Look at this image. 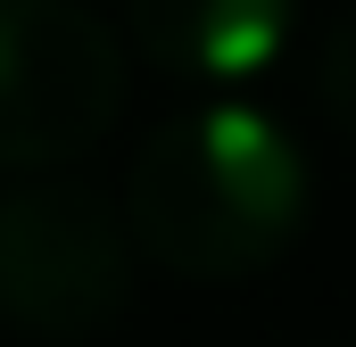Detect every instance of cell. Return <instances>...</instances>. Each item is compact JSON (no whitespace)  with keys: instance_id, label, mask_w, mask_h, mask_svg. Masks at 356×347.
<instances>
[{"instance_id":"obj_1","label":"cell","mask_w":356,"mask_h":347,"mask_svg":"<svg viewBox=\"0 0 356 347\" xmlns=\"http://www.w3.org/2000/svg\"><path fill=\"white\" fill-rule=\"evenodd\" d=\"M141 257L191 281L266 273L307 223V158L298 141L249 99H207L158 124L133 158L124 190Z\"/></svg>"},{"instance_id":"obj_2","label":"cell","mask_w":356,"mask_h":347,"mask_svg":"<svg viewBox=\"0 0 356 347\" xmlns=\"http://www.w3.org/2000/svg\"><path fill=\"white\" fill-rule=\"evenodd\" d=\"M133 215L83 174L33 166L0 190V323L25 339H99L133 306Z\"/></svg>"},{"instance_id":"obj_3","label":"cell","mask_w":356,"mask_h":347,"mask_svg":"<svg viewBox=\"0 0 356 347\" xmlns=\"http://www.w3.org/2000/svg\"><path fill=\"white\" fill-rule=\"evenodd\" d=\"M116 99L124 50L83 0H0V174L83 158Z\"/></svg>"},{"instance_id":"obj_4","label":"cell","mask_w":356,"mask_h":347,"mask_svg":"<svg viewBox=\"0 0 356 347\" xmlns=\"http://www.w3.org/2000/svg\"><path fill=\"white\" fill-rule=\"evenodd\" d=\"M124 25H133L149 67L224 91L282 58L298 0H124Z\"/></svg>"},{"instance_id":"obj_5","label":"cell","mask_w":356,"mask_h":347,"mask_svg":"<svg viewBox=\"0 0 356 347\" xmlns=\"http://www.w3.org/2000/svg\"><path fill=\"white\" fill-rule=\"evenodd\" d=\"M315 91H323V116L356 141V17H340V25H332L323 67H315Z\"/></svg>"}]
</instances>
